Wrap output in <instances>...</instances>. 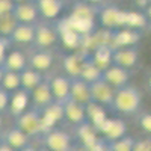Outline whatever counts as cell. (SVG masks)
I'll use <instances>...</instances> for the list:
<instances>
[{"mask_svg":"<svg viewBox=\"0 0 151 151\" xmlns=\"http://www.w3.org/2000/svg\"><path fill=\"white\" fill-rule=\"evenodd\" d=\"M141 104H142V95L139 89L132 85H127L115 91L112 107L113 110L122 113V115H133L141 109Z\"/></svg>","mask_w":151,"mask_h":151,"instance_id":"1","label":"cell"},{"mask_svg":"<svg viewBox=\"0 0 151 151\" xmlns=\"http://www.w3.org/2000/svg\"><path fill=\"white\" fill-rule=\"evenodd\" d=\"M15 127L20 129L24 134H27L29 137L36 136L42 133V121H41V110L38 109H27L24 110L21 115L15 116Z\"/></svg>","mask_w":151,"mask_h":151,"instance_id":"2","label":"cell"},{"mask_svg":"<svg viewBox=\"0 0 151 151\" xmlns=\"http://www.w3.org/2000/svg\"><path fill=\"white\" fill-rule=\"evenodd\" d=\"M44 144L47 151H70L73 144V137L62 129H50L44 133Z\"/></svg>","mask_w":151,"mask_h":151,"instance_id":"3","label":"cell"},{"mask_svg":"<svg viewBox=\"0 0 151 151\" xmlns=\"http://www.w3.org/2000/svg\"><path fill=\"white\" fill-rule=\"evenodd\" d=\"M100 21L106 30H118L125 27L127 11H122L118 6H104L98 11Z\"/></svg>","mask_w":151,"mask_h":151,"instance_id":"4","label":"cell"},{"mask_svg":"<svg viewBox=\"0 0 151 151\" xmlns=\"http://www.w3.org/2000/svg\"><path fill=\"white\" fill-rule=\"evenodd\" d=\"M89 94H91V103L101 106L103 109L112 107L115 89H113L112 86H109L103 79H100V80L89 85Z\"/></svg>","mask_w":151,"mask_h":151,"instance_id":"5","label":"cell"},{"mask_svg":"<svg viewBox=\"0 0 151 151\" xmlns=\"http://www.w3.org/2000/svg\"><path fill=\"white\" fill-rule=\"evenodd\" d=\"M98 133L103 134V139L107 142L118 141L127 134V124L121 118H106V121L98 129Z\"/></svg>","mask_w":151,"mask_h":151,"instance_id":"6","label":"cell"},{"mask_svg":"<svg viewBox=\"0 0 151 151\" xmlns=\"http://www.w3.org/2000/svg\"><path fill=\"white\" fill-rule=\"evenodd\" d=\"M12 15L18 24H29V26H36L40 18L35 2H15Z\"/></svg>","mask_w":151,"mask_h":151,"instance_id":"7","label":"cell"},{"mask_svg":"<svg viewBox=\"0 0 151 151\" xmlns=\"http://www.w3.org/2000/svg\"><path fill=\"white\" fill-rule=\"evenodd\" d=\"M139 53L134 47H124V48H113L112 52V64L124 70H132L137 65Z\"/></svg>","mask_w":151,"mask_h":151,"instance_id":"8","label":"cell"},{"mask_svg":"<svg viewBox=\"0 0 151 151\" xmlns=\"http://www.w3.org/2000/svg\"><path fill=\"white\" fill-rule=\"evenodd\" d=\"M58 30L48 24H36L35 26V36L33 44L40 50H48L52 45L58 42Z\"/></svg>","mask_w":151,"mask_h":151,"instance_id":"9","label":"cell"},{"mask_svg":"<svg viewBox=\"0 0 151 151\" xmlns=\"http://www.w3.org/2000/svg\"><path fill=\"white\" fill-rule=\"evenodd\" d=\"M101 79L112 86L113 89H119V88H124L129 85V79H130V73L124 68H119L116 65H110L107 67L103 73H101Z\"/></svg>","mask_w":151,"mask_h":151,"instance_id":"10","label":"cell"},{"mask_svg":"<svg viewBox=\"0 0 151 151\" xmlns=\"http://www.w3.org/2000/svg\"><path fill=\"white\" fill-rule=\"evenodd\" d=\"M70 83H71V79L67 77L65 74L55 76L53 79L48 80V86H50V91H52V95L55 98V101L64 103V101L68 100V97H70Z\"/></svg>","mask_w":151,"mask_h":151,"instance_id":"11","label":"cell"},{"mask_svg":"<svg viewBox=\"0 0 151 151\" xmlns=\"http://www.w3.org/2000/svg\"><path fill=\"white\" fill-rule=\"evenodd\" d=\"M71 101L77 103L80 106H86L91 103V94H89V85L83 82L82 79H71L70 83V97Z\"/></svg>","mask_w":151,"mask_h":151,"instance_id":"12","label":"cell"},{"mask_svg":"<svg viewBox=\"0 0 151 151\" xmlns=\"http://www.w3.org/2000/svg\"><path fill=\"white\" fill-rule=\"evenodd\" d=\"M29 95H30V101L33 103V109H38V110L45 109L47 106H50L55 101L52 91H50V86H48V80H44L40 86H36Z\"/></svg>","mask_w":151,"mask_h":151,"instance_id":"13","label":"cell"},{"mask_svg":"<svg viewBox=\"0 0 151 151\" xmlns=\"http://www.w3.org/2000/svg\"><path fill=\"white\" fill-rule=\"evenodd\" d=\"M141 36V32L129 29V27H122L118 30H112V42L115 47L113 48H124V47H132Z\"/></svg>","mask_w":151,"mask_h":151,"instance_id":"14","label":"cell"},{"mask_svg":"<svg viewBox=\"0 0 151 151\" xmlns=\"http://www.w3.org/2000/svg\"><path fill=\"white\" fill-rule=\"evenodd\" d=\"M53 62H55V56L50 50H36L27 59V67H30L38 73H44L53 65Z\"/></svg>","mask_w":151,"mask_h":151,"instance_id":"15","label":"cell"},{"mask_svg":"<svg viewBox=\"0 0 151 151\" xmlns=\"http://www.w3.org/2000/svg\"><path fill=\"white\" fill-rule=\"evenodd\" d=\"M35 6L38 9L40 17L47 20H55L64 11L65 3L62 0H38V2H35Z\"/></svg>","mask_w":151,"mask_h":151,"instance_id":"16","label":"cell"},{"mask_svg":"<svg viewBox=\"0 0 151 151\" xmlns=\"http://www.w3.org/2000/svg\"><path fill=\"white\" fill-rule=\"evenodd\" d=\"M89 56V53L88 55H80L79 52H76V53H71V55H67L64 58V70H65V76L70 79H77L79 76H80V71H82V65H83V62L85 59Z\"/></svg>","mask_w":151,"mask_h":151,"instance_id":"17","label":"cell"},{"mask_svg":"<svg viewBox=\"0 0 151 151\" xmlns=\"http://www.w3.org/2000/svg\"><path fill=\"white\" fill-rule=\"evenodd\" d=\"M26 68H27V58L24 56V53H21L20 50H12V52L6 53L5 60H3V70L5 71L20 74Z\"/></svg>","mask_w":151,"mask_h":151,"instance_id":"18","label":"cell"},{"mask_svg":"<svg viewBox=\"0 0 151 151\" xmlns=\"http://www.w3.org/2000/svg\"><path fill=\"white\" fill-rule=\"evenodd\" d=\"M44 82V76L42 73H38L35 70H32L30 67H27L26 70H23L20 73V88L26 92H32L36 86H40Z\"/></svg>","mask_w":151,"mask_h":151,"instance_id":"19","label":"cell"},{"mask_svg":"<svg viewBox=\"0 0 151 151\" xmlns=\"http://www.w3.org/2000/svg\"><path fill=\"white\" fill-rule=\"evenodd\" d=\"M3 142H5L6 145H9L12 150L20 151V150H23V148H26V147L30 145V137H29L27 134H24L20 129L12 127V129H9V130L5 133Z\"/></svg>","mask_w":151,"mask_h":151,"instance_id":"20","label":"cell"},{"mask_svg":"<svg viewBox=\"0 0 151 151\" xmlns=\"http://www.w3.org/2000/svg\"><path fill=\"white\" fill-rule=\"evenodd\" d=\"M64 118L68 119L70 122H73L76 127L83 124L86 121L85 106H80V104L71 101V100L68 98L67 101H64Z\"/></svg>","mask_w":151,"mask_h":151,"instance_id":"21","label":"cell"},{"mask_svg":"<svg viewBox=\"0 0 151 151\" xmlns=\"http://www.w3.org/2000/svg\"><path fill=\"white\" fill-rule=\"evenodd\" d=\"M112 52H113V48L110 45H98L94 48V53L89 56L92 64L98 70H101V73L107 67L112 65Z\"/></svg>","mask_w":151,"mask_h":151,"instance_id":"22","label":"cell"},{"mask_svg":"<svg viewBox=\"0 0 151 151\" xmlns=\"http://www.w3.org/2000/svg\"><path fill=\"white\" fill-rule=\"evenodd\" d=\"M85 115H86V121L89 122L97 132H98V129L101 127V124L107 118L106 110L101 106L95 104V103H89V104L85 106Z\"/></svg>","mask_w":151,"mask_h":151,"instance_id":"23","label":"cell"},{"mask_svg":"<svg viewBox=\"0 0 151 151\" xmlns=\"http://www.w3.org/2000/svg\"><path fill=\"white\" fill-rule=\"evenodd\" d=\"M30 101V95L29 92L23 91V89H18L15 92L11 94V98H9V109L11 112L14 113L15 116L21 115L24 110H27V104Z\"/></svg>","mask_w":151,"mask_h":151,"instance_id":"24","label":"cell"},{"mask_svg":"<svg viewBox=\"0 0 151 151\" xmlns=\"http://www.w3.org/2000/svg\"><path fill=\"white\" fill-rule=\"evenodd\" d=\"M35 36V26L29 24H17L14 32L11 33L9 41L15 44H32Z\"/></svg>","mask_w":151,"mask_h":151,"instance_id":"25","label":"cell"},{"mask_svg":"<svg viewBox=\"0 0 151 151\" xmlns=\"http://www.w3.org/2000/svg\"><path fill=\"white\" fill-rule=\"evenodd\" d=\"M77 136H79V139H80V145H83L85 148H89L92 144H95L100 137H98V132L92 127V125L85 121L83 124L77 125Z\"/></svg>","mask_w":151,"mask_h":151,"instance_id":"26","label":"cell"},{"mask_svg":"<svg viewBox=\"0 0 151 151\" xmlns=\"http://www.w3.org/2000/svg\"><path fill=\"white\" fill-rule=\"evenodd\" d=\"M79 79H82V80L86 82L88 85H91V83H94V82H97V80L101 79V70H98V68L92 64V60H91L89 56H88V58L85 59V62H83Z\"/></svg>","mask_w":151,"mask_h":151,"instance_id":"27","label":"cell"},{"mask_svg":"<svg viewBox=\"0 0 151 151\" xmlns=\"http://www.w3.org/2000/svg\"><path fill=\"white\" fill-rule=\"evenodd\" d=\"M97 12L98 11L89 3H76L73 6V12H71L70 17L85 20V21H95Z\"/></svg>","mask_w":151,"mask_h":151,"instance_id":"28","label":"cell"},{"mask_svg":"<svg viewBox=\"0 0 151 151\" xmlns=\"http://www.w3.org/2000/svg\"><path fill=\"white\" fill-rule=\"evenodd\" d=\"M0 88H2L3 91L9 92V94L21 89V88H20V74L11 73V71H5L3 79H2V82H0Z\"/></svg>","mask_w":151,"mask_h":151,"instance_id":"29","label":"cell"},{"mask_svg":"<svg viewBox=\"0 0 151 151\" xmlns=\"http://www.w3.org/2000/svg\"><path fill=\"white\" fill-rule=\"evenodd\" d=\"M145 24H147V18L142 14H139V12H136V11H127V17H125V27L141 32V29L145 26Z\"/></svg>","mask_w":151,"mask_h":151,"instance_id":"30","label":"cell"},{"mask_svg":"<svg viewBox=\"0 0 151 151\" xmlns=\"http://www.w3.org/2000/svg\"><path fill=\"white\" fill-rule=\"evenodd\" d=\"M17 20L14 18L12 14H8V15H2L0 17V38H6L9 41V36L11 33L14 32V29L17 27Z\"/></svg>","mask_w":151,"mask_h":151,"instance_id":"31","label":"cell"},{"mask_svg":"<svg viewBox=\"0 0 151 151\" xmlns=\"http://www.w3.org/2000/svg\"><path fill=\"white\" fill-rule=\"evenodd\" d=\"M134 141L136 139H133L132 136L125 134L124 137H121V139H118V141L109 142V147H110V151H132Z\"/></svg>","mask_w":151,"mask_h":151,"instance_id":"32","label":"cell"},{"mask_svg":"<svg viewBox=\"0 0 151 151\" xmlns=\"http://www.w3.org/2000/svg\"><path fill=\"white\" fill-rule=\"evenodd\" d=\"M14 6H15L14 0H0V17H2V15H8V14H12Z\"/></svg>","mask_w":151,"mask_h":151,"instance_id":"33","label":"cell"},{"mask_svg":"<svg viewBox=\"0 0 151 151\" xmlns=\"http://www.w3.org/2000/svg\"><path fill=\"white\" fill-rule=\"evenodd\" d=\"M88 151H110V147H109V142L106 139H103V137H100V139L92 144L89 148H86Z\"/></svg>","mask_w":151,"mask_h":151,"instance_id":"34","label":"cell"},{"mask_svg":"<svg viewBox=\"0 0 151 151\" xmlns=\"http://www.w3.org/2000/svg\"><path fill=\"white\" fill-rule=\"evenodd\" d=\"M132 151H151V141H150V139L134 141Z\"/></svg>","mask_w":151,"mask_h":151,"instance_id":"35","label":"cell"},{"mask_svg":"<svg viewBox=\"0 0 151 151\" xmlns=\"http://www.w3.org/2000/svg\"><path fill=\"white\" fill-rule=\"evenodd\" d=\"M139 125L144 132H151V113H142L139 116Z\"/></svg>","mask_w":151,"mask_h":151,"instance_id":"36","label":"cell"},{"mask_svg":"<svg viewBox=\"0 0 151 151\" xmlns=\"http://www.w3.org/2000/svg\"><path fill=\"white\" fill-rule=\"evenodd\" d=\"M9 98H11V94L6 92V91H3L2 88H0V113H2L5 109H8Z\"/></svg>","mask_w":151,"mask_h":151,"instance_id":"37","label":"cell"},{"mask_svg":"<svg viewBox=\"0 0 151 151\" xmlns=\"http://www.w3.org/2000/svg\"><path fill=\"white\" fill-rule=\"evenodd\" d=\"M0 151H15V150H12L9 145H6V144L2 141V144H0Z\"/></svg>","mask_w":151,"mask_h":151,"instance_id":"38","label":"cell"},{"mask_svg":"<svg viewBox=\"0 0 151 151\" xmlns=\"http://www.w3.org/2000/svg\"><path fill=\"white\" fill-rule=\"evenodd\" d=\"M70 151H88V150H86L83 145H73Z\"/></svg>","mask_w":151,"mask_h":151,"instance_id":"39","label":"cell"},{"mask_svg":"<svg viewBox=\"0 0 151 151\" xmlns=\"http://www.w3.org/2000/svg\"><path fill=\"white\" fill-rule=\"evenodd\" d=\"M20 151H44V150H36V148H33V147H26V148H23V150H20Z\"/></svg>","mask_w":151,"mask_h":151,"instance_id":"40","label":"cell"},{"mask_svg":"<svg viewBox=\"0 0 151 151\" xmlns=\"http://www.w3.org/2000/svg\"><path fill=\"white\" fill-rule=\"evenodd\" d=\"M3 74H5V70H3V67H0V82L3 79Z\"/></svg>","mask_w":151,"mask_h":151,"instance_id":"41","label":"cell"},{"mask_svg":"<svg viewBox=\"0 0 151 151\" xmlns=\"http://www.w3.org/2000/svg\"><path fill=\"white\" fill-rule=\"evenodd\" d=\"M3 127V116H2V113H0V129Z\"/></svg>","mask_w":151,"mask_h":151,"instance_id":"42","label":"cell"},{"mask_svg":"<svg viewBox=\"0 0 151 151\" xmlns=\"http://www.w3.org/2000/svg\"><path fill=\"white\" fill-rule=\"evenodd\" d=\"M0 144H2V139H0Z\"/></svg>","mask_w":151,"mask_h":151,"instance_id":"43","label":"cell"}]
</instances>
